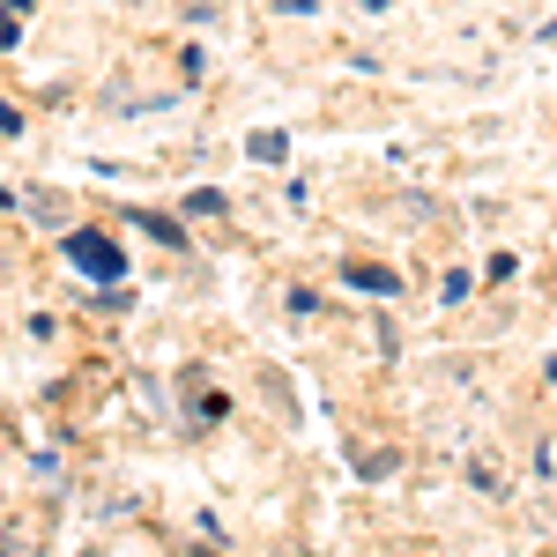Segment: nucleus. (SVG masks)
Returning a JSON list of instances; mask_svg holds the SVG:
<instances>
[{
    "label": "nucleus",
    "mask_w": 557,
    "mask_h": 557,
    "mask_svg": "<svg viewBox=\"0 0 557 557\" xmlns=\"http://www.w3.org/2000/svg\"><path fill=\"white\" fill-rule=\"evenodd\" d=\"M253 157H260V164H283V157H290V141L268 127V134H253Z\"/></svg>",
    "instance_id": "4"
},
{
    "label": "nucleus",
    "mask_w": 557,
    "mask_h": 557,
    "mask_svg": "<svg viewBox=\"0 0 557 557\" xmlns=\"http://www.w3.org/2000/svg\"><path fill=\"white\" fill-rule=\"evenodd\" d=\"M134 231H149V238H164V246H186V231H178L172 215H149V209H134Z\"/></svg>",
    "instance_id": "3"
},
{
    "label": "nucleus",
    "mask_w": 557,
    "mask_h": 557,
    "mask_svg": "<svg viewBox=\"0 0 557 557\" xmlns=\"http://www.w3.org/2000/svg\"><path fill=\"white\" fill-rule=\"evenodd\" d=\"M343 275H349V290H372V298H394V290H401V275H394V268H364V260H349Z\"/></svg>",
    "instance_id": "2"
},
{
    "label": "nucleus",
    "mask_w": 557,
    "mask_h": 557,
    "mask_svg": "<svg viewBox=\"0 0 557 557\" xmlns=\"http://www.w3.org/2000/svg\"><path fill=\"white\" fill-rule=\"evenodd\" d=\"M0 134H23V112H15L8 97H0Z\"/></svg>",
    "instance_id": "5"
},
{
    "label": "nucleus",
    "mask_w": 557,
    "mask_h": 557,
    "mask_svg": "<svg viewBox=\"0 0 557 557\" xmlns=\"http://www.w3.org/2000/svg\"><path fill=\"white\" fill-rule=\"evenodd\" d=\"M67 268H83L89 283H127V253L104 231H67Z\"/></svg>",
    "instance_id": "1"
}]
</instances>
